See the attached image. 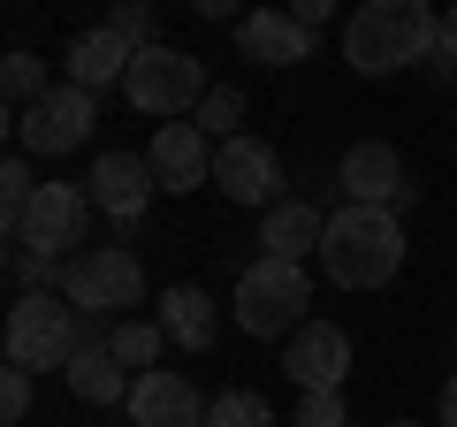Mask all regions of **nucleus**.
<instances>
[{
    "instance_id": "nucleus-1",
    "label": "nucleus",
    "mask_w": 457,
    "mask_h": 427,
    "mask_svg": "<svg viewBox=\"0 0 457 427\" xmlns=\"http://www.w3.org/2000/svg\"><path fill=\"white\" fill-rule=\"evenodd\" d=\"M435 46H442V16L427 0H366L343 23V62L359 77H396V69L427 62Z\"/></svg>"
},
{
    "instance_id": "nucleus-2",
    "label": "nucleus",
    "mask_w": 457,
    "mask_h": 427,
    "mask_svg": "<svg viewBox=\"0 0 457 427\" xmlns=\"http://www.w3.org/2000/svg\"><path fill=\"white\" fill-rule=\"evenodd\" d=\"M320 267L343 290H381V282L404 267V222L381 206H336L320 237Z\"/></svg>"
},
{
    "instance_id": "nucleus-3",
    "label": "nucleus",
    "mask_w": 457,
    "mask_h": 427,
    "mask_svg": "<svg viewBox=\"0 0 457 427\" xmlns=\"http://www.w3.org/2000/svg\"><path fill=\"white\" fill-rule=\"evenodd\" d=\"M92 336H107V329L84 321L62 290H38V297H16L8 306V366H23V374H54V366L69 374V359Z\"/></svg>"
},
{
    "instance_id": "nucleus-4",
    "label": "nucleus",
    "mask_w": 457,
    "mask_h": 427,
    "mask_svg": "<svg viewBox=\"0 0 457 427\" xmlns=\"http://www.w3.org/2000/svg\"><path fill=\"white\" fill-rule=\"evenodd\" d=\"M62 297L84 313V321L114 329V321L145 297V267H137V252H122V245H92V252H77V260L62 267Z\"/></svg>"
},
{
    "instance_id": "nucleus-5",
    "label": "nucleus",
    "mask_w": 457,
    "mask_h": 427,
    "mask_svg": "<svg viewBox=\"0 0 457 427\" xmlns=\"http://www.w3.org/2000/svg\"><path fill=\"white\" fill-rule=\"evenodd\" d=\"M305 306H312V282L297 260H252L237 275V329L245 336H297L305 329Z\"/></svg>"
},
{
    "instance_id": "nucleus-6",
    "label": "nucleus",
    "mask_w": 457,
    "mask_h": 427,
    "mask_svg": "<svg viewBox=\"0 0 457 427\" xmlns=\"http://www.w3.org/2000/svg\"><path fill=\"white\" fill-rule=\"evenodd\" d=\"M122 92H130V107H145V115H161V122H183V115H198V99L213 92L206 84V69H198V54H183V46H145L130 62V77H122Z\"/></svg>"
},
{
    "instance_id": "nucleus-7",
    "label": "nucleus",
    "mask_w": 457,
    "mask_h": 427,
    "mask_svg": "<svg viewBox=\"0 0 457 427\" xmlns=\"http://www.w3.org/2000/svg\"><path fill=\"white\" fill-rule=\"evenodd\" d=\"M99 122V92H84V84H54L38 107H23L16 115V153H77L84 138H92Z\"/></svg>"
},
{
    "instance_id": "nucleus-8",
    "label": "nucleus",
    "mask_w": 457,
    "mask_h": 427,
    "mask_svg": "<svg viewBox=\"0 0 457 427\" xmlns=\"http://www.w3.org/2000/svg\"><path fill=\"white\" fill-rule=\"evenodd\" d=\"M336 183H343V206H381V214H404L411 198V176L404 161H396V146H381V138H366V146H351L336 161Z\"/></svg>"
},
{
    "instance_id": "nucleus-9",
    "label": "nucleus",
    "mask_w": 457,
    "mask_h": 427,
    "mask_svg": "<svg viewBox=\"0 0 457 427\" xmlns=\"http://www.w3.org/2000/svg\"><path fill=\"white\" fill-rule=\"evenodd\" d=\"M84 222H92V191H77V183H38L31 214H23V230L8 237V245H31L46 252V260H62L69 245H84ZM77 260V252H69Z\"/></svg>"
},
{
    "instance_id": "nucleus-10",
    "label": "nucleus",
    "mask_w": 457,
    "mask_h": 427,
    "mask_svg": "<svg viewBox=\"0 0 457 427\" xmlns=\"http://www.w3.org/2000/svg\"><path fill=\"white\" fill-rule=\"evenodd\" d=\"M213 183H221L228 191V206H282V161H275V146H267V138H228V146H213Z\"/></svg>"
},
{
    "instance_id": "nucleus-11",
    "label": "nucleus",
    "mask_w": 457,
    "mask_h": 427,
    "mask_svg": "<svg viewBox=\"0 0 457 427\" xmlns=\"http://www.w3.org/2000/svg\"><path fill=\"white\" fill-rule=\"evenodd\" d=\"M92 206H107V222H122V230H137L153 206V191H161V176H153L145 153H99L92 161Z\"/></svg>"
},
{
    "instance_id": "nucleus-12",
    "label": "nucleus",
    "mask_w": 457,
    "mask_h": 427,
    "mask_svg": "<svg viewBox=\"0 0 457 427\" xmlns=\"http://www.w3.org/2000/svg\"><path fill=\"white\" fill-rule=\"evenodd\" d=\"M282 366H290L297 389H343L351 381V336L336 321H305L290 336V351H282Z\"/></svg>"
},
{
    "instance_id": "nucleus-13",
    "label": "nucleus",
    "mask_w": 457,
    "mask_h": 427,
    "mask_svg": "<svg viewBox=\"0 0 457 427\" xmlns=\"http://www.w3.org/2000/svg\"><path fill=\"white\" fill-rule=\"evenodd\" d=\"M153 176H161V191H198V183H213V146L198 122H161L153 130Z\"/></svg>"
},
{
    "instance_id": "nucleus-14",
    "label": "nucleus",
    "mask_w": 457,
    "mask_h": 427,
    "mask_svg": "<svg viewBox=\"0 0 457 427\" xmlns=\"http://www.w3.org/2000/svg\"><path fill=\"white\" fill-rule=\"evenodd\" d=\"M237 54L260 69H297L312 54V31L290 16V8H252L245 23H237Z\"/></svg>"
},
{
    "instance_id": "nucleus-15",
    "label": "nucleus",
    "mask_w": 457,
    "mask_h": 427,
    "mask_svg": "<svg viewBox=\"0 0 457 427\" xmlns=\"http://www.w3.org/2000/svg\"><path fill=\"white\" fill-rule=\"evenodd\" d=\"M130 420L137 427H206V397H198L183 374L153 366V374H137V389H130Z\"/></svg>"
},
{
    "instance_id": "nucleus-16",
    "label": "nucleus",
    "mask_w": 457,
    "mask_h": 427,
    "mask_svg": "<svg viewBox=\"0 0 457 427\" xmlns=\"http://www.w3.org/2000/svg\"><path fill=\"white\" fill-rule=\"evenodd\" d=\"M320 237H328V214L312 206V198H282V206L260 214L267 260H305V252H320Z\"/></svg>"
},
{
    "instance_id": "nucleus-17",
    "label": "nucleus",
    "mask_w": 457,
    "mask_h": 427,
    "mask_svg": "<svg viewBox=\"0 0 457 427\" xmlns=\"http://www.w3.org/2000/svg\"><path fill=\"white\" fill-rule=\"evenodd\" d=\"M69 389L84 397V405H130V389H137V374L122 359L107 351V336H92V344L69 359Z\"/></svg>"
},
{
    "instance_id": "nucleus-18",
    "label": "nucleus",
    "mask_w": 457,
    "mask_h": 427,
    "mask_svg": "<svg viewBox=\"0 0 457 427\" xmlns=\"http://www.w3.org/2000/svg\"><path fill=\"white\" fill-rule=\"evenodd\" d=\"M130 62H137V46H122L107 23H99V31H84V38H69V84H84V92H99V84H114V77H130Z\"/></svg>"
},
{
    "instance_id": "nucleus-19",
    "label": "nucleus",
    "mask_w": 457,
    "mask_h": 427,
    "mask_svg": "<svg viewBox=\"0 0 457 427\" xmlns=\"http://www.w3.org/2000/svg\"><path fill=\"white\" fill-rule=\"evenodd\" d=\"M161 336L183 351H206L213 344V297L198 290V282H176V290L161 297Z\"/></svg>"
},
{
    "instance_id": "nucleus-20",
    "label": "nucleus",
    "mask_w": 457,
    "mask_h": 427,
    "mask_svg": "<svg viewBox=\"0 0 457 427\" xmlns=\"http://www.w3.org/2000/svg\"><path fill=\"white\" fill-rule=\"evenodd\" d=\"M161 344H168V336H161V321H114V329H107V351H114L122 366H137V374H153Z\"/></svg>"
},
{
    "instance_id": "nucleus-21",
    "label": "nucleus",
    "mask_w": 457,
    "mask_h": 427,
    "mask_svg": "<svg viewBox=\"0 0 457 427\" xmlns=\"http://www.w3.org/2000/svg\"><path fill=\"white\" fill-rule=\"evenodd\" d=\"M0 84H8V107H16V115H23V107H38V99L54 92V84H46V62H38V54H23V46L0 62Z\"/></svg>"
},
{
    "instance_id": "nucleus-22",
    "label": "nucleus",
    "mask_w": 457,
    "mask_h": 427,
    "mask_svg": "<svg viewBox=\"0 0 457 427\" xmlns=\"http://www.w3.org/2000/svg\"><path fill=\"white\" fill-rule=\"evenodd\" d=\"M206 427H275V405L260 389H221L206 405Z\"/></svg>"
},
{
    "instance_id": "nucleus-23",
    "label": "nucleus",
    "mask_w": 457,
    "mask_h": 427,
    "mask_svg": "<svg viewBox=\"0 0 457 427\" xmlns=\"http://www.w3.org/2000/svg\"><path fill=\"white\" fill-rule=\"evenodd\" d=\"M237 115H245V92H237V84H213V92L198 99V130L221 138V146L237 138Z\"/></svg>"
},
{
    "instance_id": "nucleus-24",
    "label": "nucleus",
    "mask_w": 457,
    "mask_h": 427,
    "mask_svg": "<svg viewBox=\"0 0 457 427\" xmlns=\"http://www.w3.org/2000/svg\"><path fill=\"white\" fill-rule=\"evenodd\" d=\"M290 427H351V405H343V389H305Z\"/></svg>"
},
{
    "instance_id": "nucleus-25",
    "label": "nucleus",
    "mask_w": 457,
    "mask_h": 427,
    "mask_svg": "<svg viewBox=\"0 0 457 427\" xmlns=\"http://www.w3.org/2000/svg\"><path fill=\"white\" fill-rule=\"evenodd\" d=\"M107 31L122 38V46H137V54H145V46H161V38H153V8H145V0H122V8L107 16Z\"/></svg>"
},
{
    "instance_id": "nucleus-26",
    "label": "nucleus",
    "mask_w": 457,
    "mask_h": 427,
    "mask_svg": "<svg viewBox=\"0 0 457 427\" xmlns=\"http://www.w3.org/2000/svg\"><path fill=\"white\" fill-rule=\"evenodd\" d=\"M0 420L8 427L31 420V374H23V366H0Z\"/></svg>"
},
{
    "instance_id": "nucleus-27",
    "label": "nucleus",
    "mask_w": 457,
    "mask_h": 427,
    "mask_svg": "<svg viewBox=\"0 0 457 427\" xmlns=\"http://www.w3.org/2000/svg\"><path fill=\"white\" fill-rule=\"evenodd\" d=\"M290 16H297V23H305V31H320V23H328V16H336V8H328V0H290Z\"/></svg>"
},
{
    "instance_id": "nucleus-28",
    "label": "nucleus",
    "mask_w": 457,
    "mask_h": 427,
    "mask_svg": "<svg viewBox=\"0 0 457 427\" xmlns=\"http://www.w3.org/2000/svg\"><path fill=\"white\" fill-rule=\"evenodd\" d=\"M435 62H442V69H457V8L442 16V46H435Z\"/></svg>"
},
{
    "instance_id": "nucleus-29",
    "label": "nucleus",
    "mask_w": 457,
    "mask_h": 427,
    "mask_svg": "<svg viewBox=\"0 0 457 427\" xmlns=\"http://www.w3.org/2000/svg\"><path fill=\"white\" fill-rule=\"evenodd\" d=\"M442 427H457V374L442 381Z\"/></svg>"
},
{
    "instance_id": "nucleus-30",
    "label": "nucleus",
    "mask_w": 457,
    "mask_h": 427,
    "mask_svg": "<svg viewBox=\"0 0 457 427\" xmlns=\"http://www.w3.org/2000/svg\"><path fill=\"white\" fill-rule=\"evenodd\" d=\"M396 427H411V420H396Z\"/></svg>"
}]
</instances>
